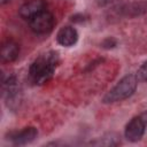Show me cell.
Instances as JSON below:
<instances>
[{"label":"cell","instance_id":"obj_8","mask_svg":"<svg viewBox=\"0 0 147 147\" xmlns=\"http://www.w3.org/2000/svg\"><path fill=\"white\" fill-rule=\"evenodd\" d=\"M20 53L18 45L13 40H7L2 44L1 47V61L2 62H13L17 59Z\"/></svg>","mask_w":147,"mask_h":147},{"label":"cell","instance_id":"obj_5","mask_svg":"<svg viewBox=\"0 0 147 147\" xmlns=\"http://www.w3.org/2000/svg\"><path fill=\"white\" fill-rule=\"evenodd\" d=\"M47 9V3L45 0H28L18 9V14L24 20H31L33 16Z\"/></svg>","mask_w":147,"mask_h":147},{"label":"cell","instance_id":"obj_7","mask_svg":"<svg viewBox=\"0 0 147 147\" xmlns=\"http://www.w3.org/2000/svg\"><path fill=\"white\" fill-rule=\"evenodd\" d=\"M78 40V32L72 26H63L59 30L56 34V41L64 47L74 46Z\"/></svg>","mask_w":147,"mask_h":147},{"label":"cell","instance_id":"obj_3","mask_svg":"<svg viewBox=\"0 0 147 147\" xmlns=\"http://www.w3.org/2000/svg\"><path fill=\"white\" fill-rule=\"evenodd\" d=\"M146 126H147V110L134 116L126 124L124 131L125 138L132 142L139 141L146 131Z\"/></svg>","mask_w":147,"mask_h":147},{"label":"cell","instance_id":"obj_2","mask_svg":"<svg viewBox=\"0 0 147 147\" xmlns=\"http://www.w3.org/2000/svg\"><path fill=\"white\" fill-rule=\"evenodd\" d=\"M137 84H138V77L136 75H126L103 96L102 101L105 103H113L125 100L134 93L137 88Z\"/></svg>","mask_w":147,"mask_h":147},{"label":"cell","instance_id":"obj_9","mask_svg":"<svg viewBox=\"0 0 147 147\" xmlns=\"http://www.w3.org/2000/svg\"><path fill=\"white\" fill-rule=\"evenodd\" d=\"M137 77H138L140 80H145V82H147V61L144 62V63L141 64V67L139 68Z\"/></svg>","mask_w":147,"mask_h":147},{"label":"cell","instance_id":"obj_10","mask_svg":"<svg viewBox=\"0 0 147 147\" xmlns=\"http://www.w3.org/2000/svg\"><path fill=\"white\" fill-rule=\"evenodd\" d=\"M115 1H117V0H98V5L103 7V6H108V5H110V3L115 2Z\"/></svg>","mask_w":147,"mask_h":147},{"label":"cell","instance_id":"obj_6","mask_svg":"<svg viewBox=\"0 0 147 147\" xmlns=\"http://www.w3.org/2000/svg\"><path fill=\"white\" fill-rule=\"evenodd\" d=\"M37 136H38L37 129L33 127V126H28V127H24L21 131H16V132L10 133L8 139L14 145L22 146V145H26V144L32 142L37 138Z\"/></svg>","mask_w":147,"mask_h":147},{"label":"cell","instance_id":"obj_1","mask_svg":"<svg viewBox=\"0 0 147 147\" xmlns=\"http://www.w3.org/2000/svg\"><path fill=\"white\" fill-rule=\"evenodd\" d=\"M59 64V55L54 51L40 54L30 65L29 76L32 83L42 85L47 83L54 75Z\"/></svg>","mask_w":147,"mask_h":147},{"label":"cell","instance_id":"obj_4","mask_svg":"<svg viewBox=\"0 0 147 147\" xmlns=\"http://www.w3.org/2000/svg\"><path fill=\"white\" fill-rule=\"evenodd\" d=\"M29 24H30V29L34 33L46 34L53 30L55 24V18H54V15L46 9L39 13L38 15L33 16L31 20H29Z\"/></svg>","mask_w":147,"mask_h":147}]
</instances>
